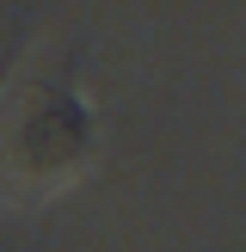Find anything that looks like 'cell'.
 Masks as SVG:
<instances>
[{"mask_svg": "<svg viewBox=\"0 0 246 252\" xmlns=\"http://www.w3.org/2000/svg\"><path fill=\"white\" fill-rule=\"evenodd\" d=\"M92 148H98V123L86 98L56 80H31L12 117H0V172L25 197H49L68 179H80Z\"/></svg>", "mask_w": 246, "mask_h": 252, "instance_id": "6da1fadb", "label": "cell"}, {"mask_svg": "<svg viewBox=\"0 0 246 252\" xmlns=\"http://www.w3.org/2000/svg\"><path fill=\"white\" fill-rule=\"evenodd\" d=\"M12 56H19V43H6V49H0V86H6V74H12Z\"/></svg>", "mask_w": 246, "mask_h": 252, "instance_id": "7a4b0ae2", "label": "cell"}]
</instances>
